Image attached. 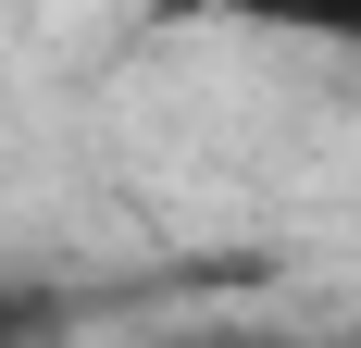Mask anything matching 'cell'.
I'll use <instances>...</instances> for the list:
<instances>
[{
	"instance_id": "obj_1",
	"label": "cell",
	"mask_w": 361,
	"mask_h": 348,
	"mask_svg": "<svg viewBox=\"0 0 361 348\" xmlns=\"http://www.w3.org/2000/svg\"><path fill=\"white\" fill-rule=\"evenodd\" d=\"M162 348H287L274 323H187V336H162Z\"/></svg>"
},
{
	"instance_id": "obj_2",
	"label": "cell",
	"mask_w": 361,
	"mask_h": 348,
	"mask_svg": "<svg viewBox=\"0 0 361 348\" xmlns=\"http://www.w3.org/2000/svg\"><path fill=\"white\" fill-rule=\"evenodd\" d=\"M0 348H25V323H13V311H0Z\"/></svg>"
},
{
	"instance_id": "obj_3",
	"label": "cell",
	"mask_w": 361,
	"mask_h": 348,
	"mask_svg": "<svg viewBox=\"0 0 361 348\" xmlns=\"http://www.w3.org/2000/svg\"><path fill=\"white\" fill-rule=\"evenodd\" d=\"M0 311H13V299H0Z\"/></svg>"
}]
</instances>
